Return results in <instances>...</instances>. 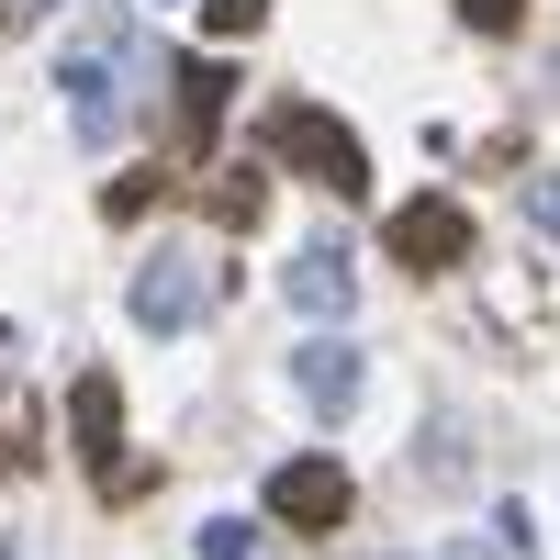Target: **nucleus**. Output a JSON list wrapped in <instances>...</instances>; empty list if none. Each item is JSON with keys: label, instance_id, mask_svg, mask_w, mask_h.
Masks as SVG:
<instances>
[{"label": "nucleus", "instance_id": "1", "mask_svg": "<svg viewBox=\"0 0 560 560\" xmlns=\"http://www.w3.org/2000/svg\"><path fill=\"white\" fill-rule=\"evenodd\" d=\"M269 158L280 168H314L337 202H370V158H359V135L325 102H269Z\"/></svg>", "mask_w": 560, "mask_h": 560}, {"label": "nucleus", "instance_id": "2", "mask_svg": "<svg viewBox=\"0 0 560 560\" xmlns=\"http://www.w3.org/2000/svg\"><path fill=\"white\" fill-rule=\"evenodd\" d=\"M202 303H213L202 247H191V236H158V247H147V269H135V292H124V314L147 325V337H191Z\"/></svg>", "mask_w": 560, "mask_h": 560}, {"label": "nucleus", "instance_id": "3", "mask_svg": "<svg viewBox=\"0 0 560 560\" xmlns=\"http://www.w3.org/2000/svg\"><path fill=\"white\" fill-rule=\"evenodd\" d=\"M124 57H135L124 23L57 57V90H68V113H79V147H124Z\"/></svg>", "mask_w": 560, "mask_h": 560}, {"label": "nucleus", "instance_id": "4", "mask_svg": "<svg viewBox=\"0 0 560 560\" xmlns=\"http://www.w3.org/2000/svg\"><path fill=\"white\" fill-rule=\"evenodd\" d=\"M68 415H79V459H90V482H102V504H124L135 482H147V459H124V382L113 370H79Z\"/></svg>", "mask_w": 560, "mask_h": 560}, {"label": "nucleus", "instance_id": "5", "mask_svg": "<svg viewBox=\"0 0 560 560\" xmlns=\"http://www.w3.org/2000/svg\"><path fill=\"white\" fill-rule=\"evenodd\" d=\"M280 303H292L303 325H348V303H359L348 247H337V236H303L292 258H280Z\"/></svg>", "mask_w": 560, "mask_h": 560}, {"label": "nucleus", "instance_id": "6", "mask_svg": "<svg viewBox=\"0 0 560 560\" xmlns=\"http://www.w3.org/2000/svg\"><path fill=\"white\" fill-rule=\"evenodd\" d=\"M359 382H370V359H359V337L348 325H325V337H303L292 348V393L337 427V415H359Z\"/></svg>", "mask_w": 560, "mask_h": 560}, {"label": "nucleus", "instance_id": "7", "mask_svg": "<svg viewBox=\"0 0 560 560\" xmlns=\"http://www.w3.org/2000/svg\"><path fill=\"white\" fill-rule=\"evenodd\" d=\"M269 516L303 527V538H337L348 527V471H337V459H280V471H269Z\"/></svg>", "mask_w": 560, "mask_h": 560}, {"label": "nucleus", "instance_id": "8", "mask_svg": "<svg viewBox=\"0 0 560 560\" xmlns=\"http://www.w3.org/2000/svg\"><path fill=\"white\" fill-rule=\"evenodd\" d=\"M393 258H404V269H459V258H471V213L438 202V191L404 202V213H393Z\"/></svg>", "mask_w": 560, "mask_h": 560}, {"label": "nucleus", "instance_id": "9", "mask_svg": "<svg viewBox=\"0 0 560 560\" xmlns=\"http://www.w3.org/2000/svg\"><path fill=\"white\" fill-rule=\"evenodd\" d=\"M224 102H236V68L224 57H179V135H191V147L224 124Z\"/></svg>", "mask_w": 560, "mask_h": 560}, {"label": "nucleus", "instance_id": "10", "mask_svg": "<svg viewBox=\"0 0 560 560\" xmlns=\"http://www.w3.org/2000/svg\"><path fill=\"white\" fill-rule=\"evenodd\" d=\"M258 202H269V168H224V179H213V213L236 224V236L258 224Z\"/></svg>", "mask_w": 560, "mask_h": 560}, {"label": "nucleus", "instance_id": "11", "mask_svg": "<svg viewBox=\"0 0 560 560\" xmlns=\"http://www.w3.org/2000/svg\"><path fill=\"white\" fill-rule=\"evenodd\" d=\"M191 549H202V560H258V527H247V516H202Z\"/></svg>", "mask_w": 560, "mask_h": 560}, {"label": "nucleus", "instance_id": "12", "mask_svg": "<svg viewBox=\"0 0 560 560\" xmlns=\"http://www.w3.org/2000/svg\"><path fill=\"white\" fill-rule=\"evenodd\" d=\"M102 213H113V224H147V213H158V168H124L113 191H102Z\"/></svg>", "mask_w": 560, "mask_h": 560}, {"label": "nucleus", "instance_id": "13", "mask_svg": "<svg viewBox=\"0 0 560 560\" xmlns=\"http://www.w3.org/2000/svg\"><path fill=\"white\" fill-rule=\"evenodd\" d=\"M527 224L560 247V168H527Z\"/></svg>", "mask_w": 560, "mask_h": 560}, {"label": "nucleus", "instance_id": "14", "mask_svg": "<svg viewBox=\"0 0 560 560\" xmlns=\"http://www.w3.org/2000/svg\"><path fill=\"white\" fill-rule=\"evenodd\" d=\"M202 23H213V34H258L269 0H202Z\"/></svg>", "mask_w": 560, "mask_h": 560}, {"label": "nucleus", "instance_id": "15", "mask_svg": "<svg viewBox=\"0 0 560 560\" xmlns=\"http://www.w3.org/2000/svg\"><path fill=\"white\" fill-rule=\"evenodd\" d=\"M459 12H471L482 34H516V23H527V0H459Z\"/></svg>", "mask_w": 560, "mask_h": 560}, {"label": "nucleus", "instance_id": "16", "mask_svg": "<svg viewBox=\"0 0 560 560\" xmlns=\"http://www.w3.org/2000/svg\"><path fill=\"white\" fill-rule=\"evenodd\" d=\"M12 471H23V438H12V427H0V482H12Z\"/></svg>", "mask_w": 560, "mask_h": 560}, {"label": "nucleus", "instance_id": "17", "mask_svg": "<svg viewBox=\"0 0 560 560\" xmlns=\"http://www.w3.org/2000/svg\"><path fill=\"white\" fill-rule=\"evenodd\" d=\"M438 560H493V549H482V538H448V549H438Z\"/></svg>", "mask_w": 560, "mask_h": 560}, {"label": "nucleus", "instance_id": "18", "mask_svg": "<svg viewBox=\"0 0 560 560\" xmlns=\"http://www.w3.org/2000/svg\"><path fill=\"white\" fill-rule=\"evenodd\" d=\"M12 12H34V23H45V12H68V0H12Z\"/></svg>", "mask_w": 560, "mask_h": 560}, {"label": "nucleus", "instance_id": "19", "mask_svg": "<svg viewBox=\"0 0 560 560\" xmlns=\"http://www.w3.org/2000/svg\"><path fill=\"white\" fill-rule=\"evenodd\" d=\"M0 12H12V0H0Z\"/></svg>", "mask_w": 560, "mask_h": 560}]
</instances>
